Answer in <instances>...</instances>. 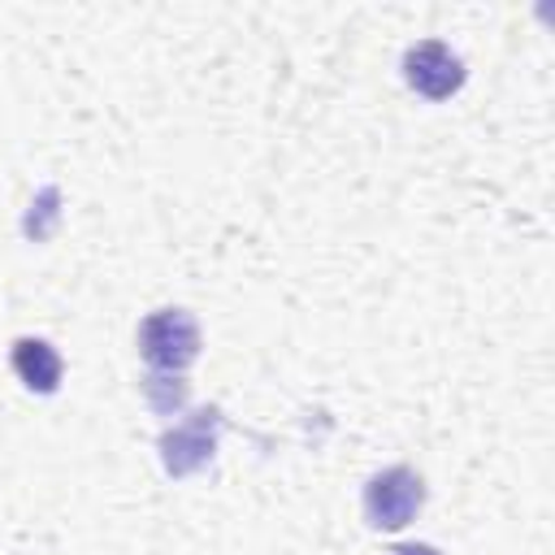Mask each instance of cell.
Returning a JSON list of instances; mask_svg holds the SVG:
<instances>
[{"label":"cell","instance_id":"obj_1","mask_svg":"<svg viewBox=\"0 0 555 555\" xmlns=\"http://www.w3.org/2000/svg\"><path fill=\"white\" fill-rule=\"evenodd\" d=\"M139 356L152 373H182L199 356V325L182 308H160L139 325Z\"/></svg>","mask_w":555,"mask_h":555},{"label":"cell","instance_id":"obj_2","mask_svg":"<svg viewBox=\"0 0 555 555\" xmlns=\"http://www.w3.org/2000/svg\"><path fill=\"white\" fill-rule=\"evenodd\" d=\"M421 503H425V481L403 464L369 477L364 486V516L373 529H403L421 512Z\"/></svg>","mask_w":555,"mask_h":555},{"label":"cell","instance_id":"obj_3","mask_svg":"<svg viewBox=\"0 0 555 555\" xmlns=\"http://www.w3.org/2000/svg\"><path fill=\"white\" fill-rule=\"evenodd\" d=\"M217 429H221V412L217 408H199L195 416H186L182 425L160 434V464L169 477H191L199 473L212 451H217Z\"/></svg>","mask_w":555,"mask_h":555},{"label":"cell","instance_id":"obj_4","mask_svg":"<svg viewBox=\"0 0 555 555\" xmlns=\"http://www.w3.org/2000/svg\"><path fill=\"white\" fill-rule=\"evenodd\" d=\"M403 78L425 100H451L464 87V61L447 43L425 39V43H412L403 52Z\"/></svg>","mask_w":555,"mask_h":555},{"label":"cell","instance_id":"obj_5","mask_svg":"<svg viewBox=\"0 0 555 555\" xmlns=\"http://www.w3.org/2000/svg\"><path fill=\"white\" fill-rule=\"evenodd\" d=\"M13 373H17L35 395H52V390L61 386L65 364H61V356H56L52 343H43V338H17V343H13Z\"/></svg>","mask_w":555,"mask_h":555},{"label":"cell","instance_id":"obj_6","mask_svg":"<svg viewBox=\"0 0 555 555\" xmlns=\"http://www.w3.org/2000/svg\"><path fill=\"white\" fill-rule=\"evenodd\" d=\"M143 395H147V403L160 416H169V412H178L186 403V382L182 377H169V373H147L143 377Z\"/></svg>","mask_w":555,"mask_h":555},{"label":"cell","instance_id":"obj_7","mask_svg":"<svg viewBox=\"0 0 555 555\" xmlns=\"http://www.w3.org/2000/svg\"><path fill=\"white\" fill-rule=\"evenodd\" d=\"M56 204H61V191H56V186H43V191H39V199L30 204L26 221H22L26 238H35V243H39V238H48V234H52V225H56V217H61V208H56Z\"/></svg>","mask_w":555,"mask_h":555},{"label":"cell","instance_id":"obj_8","mask_svg":"<svg viewBox=\"0 0 555 555\" xmlns=\"http://www.w3.org/2000/svg\"><path fill=\"white\" fill-rule=\"evenodd\" d=\"M390 555H438V546H429V542H408V546H395Z\"/></svg>","mask_w":555,"mask_h":555}]
</instances>
